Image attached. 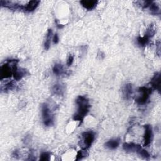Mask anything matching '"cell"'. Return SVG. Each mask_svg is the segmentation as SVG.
Instances as JSON below:
<instances>
[{
  "label": "cell",
  "mask_w": 161,
  "mask_h": 161,
  "mask_svg": "<svg viewBox=\"0 0 161 161\" xmlns=\"http://www.w3.org/2000/svg\"><path fill=\"white\" fill-rule=\"evenodd\" d=\"M76 103L78 105V110L74 114L73 120L78 121L81 123L88 113L91 106L88 99L84 96H79L76 98Z\"/></svg>",
  "instance_id": "obj_1"
},
{
  "label": "cell",
  "mask_w": 161,
  "mask_h": 161,
  "mask_svg": "<svg viewBox=\"0 0 161 161\" xmlns=\"http://www.w3.org/2000/svg\"><path fill=\"white\" fill-rule=\"evenodd\" d=\"M18 60H8L4 64L1 66L0 69V76H1V80L3 79H7L11 78L13 76V73L15 70L18 68L17 63Z\"/></svg>",
  "instance_id": "obj_2"
},
{
  "label": "cell",
  "mask_w": 161,
  "mask_h": 161,
  "mask_svg": "<svg viewBox=\"0 0 161 161\" xmlns=\"http://www.w3.org/2000/svg\"><path fill=\"white\" fill-rule=\"evenodd\" d=\"M95 139V133L91 130L86 131L82 133L80 147L83 150L88 149L93 144Z\"/></svg>",
  "instance_id": "obj_3"
},
{
  "label": "cell",
  "mask_w": 161,
  "mask_h": 161,
  "mask_svg": "<svg viewBox=\"0 0 161 161\" xmlns=\"http://www.w3.org/2000/svg\"><path fill=\"white\" fill-rule=\"evenodd\" d=\"M138 91L140 93V95L136 98L135 101L137 104L140 105L146 104L149 100L150 95L152 93V89L145 86H142L139 88Z\"/></svg>",
  "instance_id": "obj_4"
},
{
  "label": "cell",
  "mask_w": 161,
  "mask_h": 161,
  "mask_svg": "<svg viewBox=\"0 0 161 161\" xmlns=\"http://www.w3.org/2000/svg\"><path fill=\"white\" fill-rule=\"evenodd\" d=\"M42 114L45 126L50 127L54 124V117L47 104L43 103L42 106Z\"/></svg>",
  "instance_id": "obj_5"
},
{
  "label": "cell",
  "mask_w": 161,
  "mask_h": 161,
  "mask_svg": "<svg viewBox=\"0 0 161 161\" xmlns=\"http://www.w3.org/2000/svg\"><path fill=\"white\" fill-rule=\"evenodd\" d=\"M144 146L148 147L152 142L153 139V131L151 125H144Z\"/></svg>",
  "instance_id": "obj_6"
},
{
  "label": "cell",
  "mask_w": 161,
  "mask_h": 161,
  "mask_svg": "<svg viewBox=\"0 0 161 161\" xmlns=\"http://www.w3.org/2000/svg\"><path fill=\"white\" fill-rule=\"evenodd\" d=\"M142 147H141V145L136 144L135 143H125L123 145V150L126 152H128V153H133V152H136L138 154L140 151V150L142 149Z\"/></svg>",
  "instance_id": "obj_7"
},
{
  "label": "cell",
  "mask_w": 161,
  "mask_h": 161,
  "mask_svg": "<svg viewBox=\"0 0 161 161\" xmlns=\"http://www.w3.org/2000/svg\"><path fill=\"white\" fill-rule=\"evenodd\" d=\"M152 87L159 91V93L160 92V73H157L154 74L153 78L151 79L150 83Z\"/></svg>",
  "instance_id": "obj_8"
},
{
  "label": "cell",
  "mask_w": 161,
  "mask_h": 161,
  "mask_svg": "<svg viewBox=\"0 0 161 161\" xmlns=\"http://www.w3.org/2000/svg\"><path fill=\"white\" fill-rule=\"evenodd\" d=\"M123 96L125 100H128L131 98L133 94V88L131 84H125L122 89Z\"/></svg>",
  "instance_id": "obj_9"
},
{
  "label": "cell",
  "mask_w": 161,
  "mask_h": 161,
  "mask_svg": "<svg viewBox=\"0 0 161 161\" xmlns=\"http://www.w3.org/2000/svg\"><path fill=\"white\" fill-rule=\"evenodd\" d=\"M98 3L97 1H95V0H83L80 2V4L87 10L94 9L96 7Z\"/></svg>",
  "instance_id": "obj_10"
},
{
  "label": "cell",
  "mask_w": 161,
  "mask_h": 161,
  "mask_svg": "<svg viewBox=\"0 0 161 161\" xmlns=\"http://www.w3.org/2000/svg\"><path fill=\"white\" fill-rule=\"evenodd\" d=\"M120 144V139H114L109 140L105 144V147L110 150H114L119 147Z\"/></svg>",
  "instance_id": "obj_11"
},
{
  "label": "cell",
  "mask_w": 161,
  "mask_h": 161,
  "mask_svg": "<svg viewBox=\"0 0 161 161\" xmlns=\"http://www.w3.org/2000/svg\"><path fill=\"white\" fill-rule=\"evenodd\" d=\"M39 3H40L39 1H30L26 5L24 6L23 10L27 12H32L38 7Z\"/></svg>",
  "instance_id": "obj_12"
},
{
  "label": "cell",
  "mask_w": 161,
  "mask_h": 161,
  "mask_svg": "<svg viewBox=\"0 0 161 161\" xmlns=\"http://www.w3.org/2000/svg\"><path fill=\"white\" fill-rule=\"evenodd\" d=\"M26 74H27V71L25 69L17 68L13 73V77L15 80L18 81H20L24 76H25Z\"/></svg>",
  "instance_id": "obj_13"
},
{
  "label": "cell",
  "mask_w": 161,
  "mask_h": 161,
  "mask_svg": "<svg viewBox=\"0 0 161 161\" xmlns=\"http://www.w3.org/2000/svg\"><path fill=\"white\" fill-rule=\"evenodd\" d=\"M52 38V29H49L47 35H46L45 42L44 43V49L45 50L47 51L51 47V40Z\"/></svg>",
  "instance_id": "obj_14"
},
{
  "label": "cell",
  "mask_w": 161,
  "mask_h": 161,
  "mask_svg": "<svg viewBox=\"0 0 161 161\" xmlns=\"http://www.w3.org/2000/svg\"><path fill=\"white\" fill-rule=\"evenodd\" d=\"M52 91L55 95L60 96L64 94V88L60 84H56L52 87Z\"/></svg>",
  "instance_id": "obj_15"
},
{
  "label": "cell",
  "mask_w": 161,
  "mask_h": 161,
  "mask_svg": "<svg viewBox=\"0 0 161 161\" xmlns=\"http://www.w3.org/2000/svg\"><path fill=\"white\" fill-rule=\"evenodd\" d=\"M155 33H156V30H155V25L153 24H151L147 28V30L145 31L144 35H145L147 37H149V38H150L155 35Z\"/></svg>",
  "instance_id": "obj_16"
},
{
  "label": "cell",
  "mask_w": 161,
  "mask_h": 161,
  "mask_svg": "<svg viewBox=\"0 0 161 161\" xmlns=\"http://www.w3.org/2000/svg\"><path fill=\"white\" fill-rule=\"evenodd\" d=\"M53 73L57 76L62 75L64 73L63 65L60 64H56L53 67Z\"/></svg>",
  "instance_id": "obj_17"
},
{
  "label": "cell",
  "mask_w": 161,
  "mask_h": 161,
  "mask_svg": "<svg viewBox=\"0 0 161 161\" xmlns=\"http://www.w3.org/2000/svg\"><path fill=\"white\" fill-rule=\"evenodd\" d=\"M149 11L151 14L152 15H160V8L159 6L152 2V3L150 4V5L149 7Z\"/></svg>",
  "instance_id": "obj_18"
},
{
  "label": "cell",
  "mask_w": 161,
  "mask_h": 161,
  "mask_svg": "<svg viewBox=\"0 0 161 161\" xmlns=\"http://www.w3.org/2000/svg\"><path fill=\"white\" fill-rule=\"evenodd\" d=\"M149 38L147 36L144 35V37H139L137 38V43L139 45L142 46V47H144L146 45L148 44L149 42Z\"/></svg>",
  "instance_id": "obj_19"
},
{
  "label": "cell",
  "mask_w": 161,
  "mask_h": 161,
  "mask_svg": "<svg viewBox=\"0 0 161 161\" xmlns=\"http://www.w3.org/2000/svg\"><path fill=\"white\" fill-rule=\"evenodd\" d=\"M15 87H16V85L14 83V82L10 81V82L7 83L4 87L2 86V90L5 91V92L8 91H11V90H13V89H15Z\"/></svg>",
  "instance_id": "obj_20"
},
{
  "label": "cell",
  "mask_w": 161,
  "mask_h": 161,
  "mask_svg": "<svg viewBox=\"0 0 161 161\" xmlns=\"http://www.w3.org/2000/svg\"><path fill=\"white\" fill-rule=\"evenodd\" d=\"M137 154H139L141 157L144 158V159H149L150 158V157L149 153L146 150L144 149L143 148H142V149L140 150V151H139V152H138Z\"/></svg>",
  "instance_id": "obj_21"
},
{
  "label": "cell",
  "mask_w": 161,
  "mask_h": 161,
  "mask_svg": "<svg viewBox=\"0 0 161 161\" xmlns=\"http://www.w3.org/2000/svg\"><path fill=\"white\" fill-rule=\"evenodd\" d=\"M50 156H51V154L49 152H42L40 155V160H42V161L49 160H50Z\"/></svg>",
  "instance_id": "obj_22"
},
{
  "label": "cell",
  "mask_w": 161,
  "mask_h": 161,
  "mask_svg": "<svg viewBox=\"0 0 161 161\" xmlns=\"http://www.w3.org/2000/svg\"><path fill=\"white\" fill-rule=\"evenodd\" d=\"M73 62H74V56L72 54H71V55L69 56L68 57H67V65L68 67L71 66L73 64Z\"/></svg>",
  "instance_id": "obj_23"
},
{
  "label": "cell",
  "mask_w": 161,
  "mask_h": 161,
  "mask_svg": "<svg viewBox=\"0 0 161 161\" xmlns=\"http://www.w3.org/2000/svg\"><path fill=\"white\" fill-rule=\"evenodd\" d=\"M83 150H79L78 152L77 155H76V160H81L84 157V154H83Z\"/></svg>",
  "instance_id": "obj_24"
},
{
  "label": "cell",
  "mask_w": 161,
  "mask_h": 161,
  "mask_svg": "<svg viewBox=\"0 0 161 161\" xmlns=\"http://www.w3.org/2000/svg\"><path fill=\"white\" fill-rule=\"evenodd\" d=\"M52 40H53V42L55 43V44H57L59 42V35L57 34H56L53 38H52Z\"/></svg>",
  "instance_id": "obj_25"
},
{
  "label": "cell",
  "mask_w": 161,
  "mask_h": 161,
  "mask_svg": "<svg viewBox=\"0 0 161 161\" xmlns=\"http://www.w3.org/2000/svg\"><path fill=\"white\" fill-rule=\"evenodd\" d=\"M57 27L58 29H62L64 27V25H62V24H57Z\"/></svg>",
  "instance_id": "obj_26"
}]
</instances>
